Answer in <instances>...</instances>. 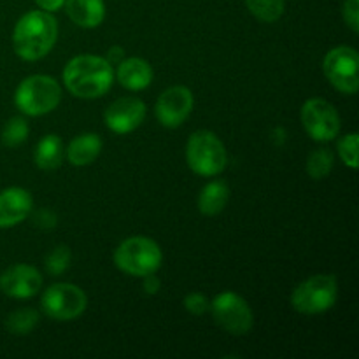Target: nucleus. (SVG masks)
<instances>
[{"instance_id":"393cba45","label":"nucleus","mask_w":359,"mask_h":359,"mask_svg":"<svg viewBox=\"0 0 359 359\" xmlns=\"http://www.w3.org/2000/svg\"><path fill=\"white\" fill-rule=\"evenodd\" d=\"M358 133H347L339 140V146H337L342 161L353 170L358 168Z\"/></svg>"},{"instance_id":"a878e982","label":"nucleus","mask_w":359,"mask_h":359,"mask_svg":"<svg viewBox=\"0 0 359 359\" xmlns=\"http://www.w3.org/2000/svg\"><path fill=\"white\" fill-rule=\"evenodd\" d=\"M184 309L191 316H203L210 309V302L202 293H189L184 298Z\"/></svg>"},{"instance_id":"bb28decb","label":"nucleus","mask_w":359,"mask_h":359,"mask_svg":"<svg viewBox=\"0 0 359 359\" xmlns=\"http://www.w3.org/2000/svg\"><path fill=\"white\" fill-rule=\"evenodd\" d=\"M342 16L347 27L358 34L359 32V0H346L342 7Z\"/></svg>"},{"instance_id":"f3484780","label":"nucleus","mask_w":359,"mask_h":359,"mask_svg":"<svg viewBox=\"0 0 359 359\" xmlns=\"http://www.w3.org/2000/svg\"><path fill=\"white\" fill-rule=\"evenodd\" d=\"M102 151V139L97 133H83L76 137L67 147V160L74 167H88L98 158Z\"/></svg>"},{"instance_id":"9b49d317","label":"nucleus","mask_w":359,"mask_h":359,"mask_svg":"<svg viewBox=\"0 0 359 359\" xmlns=\"http://www.w3.org/2000/svg\"><path fill=\"white\" fill-rule=\"evenodd\" d=\"M195 98L189 88L172 86L158 97L154 105L156 119L167 128H177L191 114Z\"/></svg>"},{"instance_id":"412c9836","label":"nucleus","mask_w":359,"mask_h":359,"mask_svg":"<svg viewBox=\"0 0 359 359\" xmlns=\"http://www.w3.org/2000/svg\"><path fill=\"white\" fill-rule=\"evenodd\" d=\"M245 6L263 23H276L284 14V0H245Z\"/></svg>"},{"instance_id":"7c9ffc66","label":"nucleus","mask_w":359,"mask_h":359,"mask_svg":"<svg viewBox=\"0 0 359 359\" xmlns=\"http://www.w3.org/2000/svg\"><path fill=\"white\" fill-rule=\"evenodd\" d=\"M123 48H119V46H114V48L109 51V63H119L123 60Z\"/></svg>"},{"instance_id":"dca6fc26","label":"nucleus","mask_w":359,"mask_h":359,"mask_svg":"<svg viewBox=\"0 0 359 359\" xmlns=\"http://www.w3.org/2000/svg\"><path fill=\"white\" fill-rule=\"evenodd\" d=\"M63 6L77 27L97 28L105 18L104 0H65Z\"/></svg>"},{"instance_id":"4468645a","label":"nucleus","mask_w":359,"mask_h":359,"mask_svg":"<svg viewBox=\"0 0 359 359\" xmlns=\"http://www.w3.org/2000/svg\"><path fill=\"white\" fill-rule=\"evenodd\" d=\"M34 200L23 188H7L0 193V228L20 224L32 212Z\"/></svg>"},{"instance_id":"f03ea898","label":"nucleus","mask_w":359,"mask_h":359,"mask_svg":"<svg viewBox=\"0 0 359 359\" xmlns=\"http://www.w3.org/2000/svg\"><path fill=\"white\" fill-rule=\"evenodd\" d=\"M63 83L74 97L91 100L100 98L114 83V70L107 58L95 55H79L63 69Z\"/></svg>"},{"instance_id":"20e7f679","label":"nucleus","mask_w":359,"mask_h":359,"mask_svg":"<svg viewBox=\"0 0 359 359\" xmlns=\"http://www.w3.org/2000/svg\"><path fill=\"white\" fill-rule=\"evenodd\" d=\"M186 161L188 167L202 177H214L224 170L228 154L219 137L207 130L193 133L186 144Z\"/></svg>"},{"instance_id":"423d86ee","label":"nucleus","mask_w":359,"mask_h":359,"mask_svg":"<svg viewBox=\"0 0 359 359\" xmlns=\"http://www.w3.org/2000/svg\"><path fill=\"white\" fill-rule=\"evenodd\" d=\"M339 297V284L335 276L319 273L298 284L291 294V305L305 316L323 314L335 305Z\"/></svg>"},{"instance_id":"6e6552de","label":"nucleus","mask_w":359,"mask_h":359,"mask_svg":"<svg viewBox=\"0 0 359 359\" xmlns=\"http://www.w3.org/2000/svg\"><path fill=\"white\" fill-rule=\"evenodd\" d=\"M323 70L333 88L354 95L359 88V55L351 46H337L326 53Z\"/></svg>"},{"instance_id":"4be33fe9","label":"nucleus","mask_w":359,"mask_h":359,"mask_svg":"<svg viewBox=\"0 0 359 359\" xmlns=\"http://www.w3.org/2000/svg\"><path fill=\"white\" fill-rule=\"evenodd\" d=\"M333 168V153L328 147L312 151L311 156L307 158V174L316 181L328 177Z\"/></svg>"},{"instance_id":"39448f33","label":"nucleus","mask_w":359,"mask_h":359,"mask_svg":"<svg viewBox=\"0 0 359 359\" xmlns=\"http://www.w3.org/2000/svg\"><path fill=\"white\" fill-rule=\"evenodd\" d=\"M163 255L160 245L147 237H130L118 245L114 263L121 272L133 277H146L160 270Z\"/></svg>"},{"instance_id":"9d476101","label":"nucleus","mask_w":359,"mask_h":359,"mask_svg":"<svg viewBox=\"0 0 359 359\" xmlns=\"http://www.w3.org/2000/svg\"><path fill=\"white\" fill-rule=\"evenodd\" d=\"M302 125L311 139L330 142L340 132V116L337 109L325 98H311L302 107Z\"/></svg>"},{"instance_id":"aec40b11","label":"nucleus","mask_w":359,"mask_h":359,"mask_svg":"<svg viewBox=\"0 0 359 359\" xmlns=\"http://www.w3.org/2000/svg\"><path fill=\"white\" fill-rule=\"evenodd\" d=\"M39 314L34 309H18L7 316L6 328L13 335H28L37 326Z\"/></svg>"},{"instance_id":"c756f323","label":"nucleus","mask_w":359,"mask_h":359,"mask_svg":"<svg viewBox=\"0 0 359 359\" xmlns=\"http://www.w3.org/2000/svg\"><path fill=\"white\" fill-rule=\"evenodd\" d=\"M35 4H37L42 11L55 13V11L62 9L63 4H65V0H35Z\"/></svg>"},{"instance_id":"a211bd4d","label":"nucleus","mask_w":359,"mask_h":359,"mask_svg":"<svg viewBox=\"0 0 359 359\" xmlns=\"http://www.w3.org/2000/svg\"><path fill=\"white\" fill-rule=\"evenodd\" d=\"M230 200V188L224 181H212L203 186L198 196V209L203 216H217Z\"/></svg>"},{"instance_id":"c85d7f7f","label":"nucleus","mask_w":359,"mask_h":359,"mask_svg":"<svg viewBox=\"0 0 359 359\" xmlns=\"http://www.w3.org/2000/svg\"><path fill=\"white\" fill-rule=\"evenodd\" d=\"M144 279V291L147 294H156L161 287V280L160 277H156L154 273H149V276L142 277Z\"/></svg>"},{"instance_id":"b1692460","label":"nucleus","mask_w":359,"mask_h":359,"mask_svg":"<svg viewBox=\"0 0 359 359\" xmlns=\"http://www.w3.org/2000/svg\"><path fill=\"white\" fill-rule=\"evenodd\" d=\"M70 258H72L70 249L67 245H58L46 258V270L51 276H62L70 266Z\"/></svg>"},{"instance_id":"2eb2a0df","label":"nucleus","mask_w":359,"mask_h":359,"mask_svg":"<svg viewBox=\"0 0 359 359\" xmlns=\"http://www.w3.org/2000/svg\"><path fill=\"white\" fill-rule=\"evenodd\" d=\"M116 79L130 91L146 90L153 83V69L142 58H126L118 63Z\"/></svg>"},{"instance_id":"ddd939ff","label":"nucleus","mask_w":359,"mask_h":359,"mask_svg":"<svg viewBox=\"0 0 359 359\" xmlns=\"http://www.w3.org/2000/svg\"><path fill=\"white\" fill-rule=\"evenodd\" d=\"M42 287V276L32 265H13L0 273V291L16 300L35 297Z\"/></svg>"},{"instance_id":"0eeeda50","label":"nucleus","mask_w":359,"mask_h":359,"mask_svg":"<svg viewBox=\"0 0 359 359\" xmlns=\"http://www.w3.org/2000/svg\"><path fill=\"white\" fill-rule=\"evenodd\" d=\"M210 312L219 328L230 335H245L252 330L255 316L241 294L233 291L219 293L210 304Z\"/></svg>"},{"instance_id":"cd10ccee","label":"nucleus","mask_w":359,"mask_h":359,"mask_svg":"<svg viewBox=\"0 0 359 359\" xmlns=\"http://www.w3.org/2000/svg\"><path fill=\"white\" fill-rule=\"evenodd\" d=\"M35 224L41 228H53L56 224V216L51 210L42 209L35 214Z\"/></svg>"},{"instance_id":"f8f14e48","label":"nucleus","mask_w":359,"mask_h":359,"mask_svg":"<svg viewBox=\"0 0 359 359\" xmlns=\"http://www.w3.org/2000/svg\"><path fill=\"white\" fill-rule=\"evenodd\" d=\"M146 118V104L140 98L123 97L112 102L104 114V121L111 132L126 135L142 125Z\"/></svg>"},{"instance_id":"1a4fd4ad","label":"nucleus","mask_w":359,"mask_h":359,"mask_svg":"<svg viewBox=\"0 0 359 359\" xmlns=\"http://www.w3.org/2000/svg\"><path fill=\"white\" fill-rule=\"evenodd\" d=\"M42 311L55 321H72L86 311L88 298L81 287L69 283L51 284L41 298Z\"/></svg>"},{"instance_id":"f257e3e1","label":"nucleus","mask_w":359,"mask_h":359,"mask_svg":"<svg viewBox=\"0 0 359 359\" xmlns=\"http://www.w3.org/2000/svg\"><path fill=\"white\" fill-rule=\"evenodd\" d=\"M58 23L48 11H30L18 20L13 32V48L21 60L37 62L56 44Z\"/></svg>"},{"instance_id":"5701e85b","label":"nucleus","mask_w":359,"mask_h":359,"mask_svg":"<svg viewBox=\"0 0 359 359\" xmlns=\"http://www.w3.org/2000/svg\"><path fill=\"white\" fill-rule=\"evenodd\" d=\"M28 132H30L28 123L25 121L23 118H20V116H16V118H11L9 121L4 125L0 139H2L4 146L13 149V147L21 146V144L28 139Z\"/></svg>"},{"instance_id":"7ed1b4c3","label":"nucleus","mask_w":359,"mask_h":359,"mask_svg":"<svg viewBox=\"0 0 359 359\" xmlns=\"http://www.w3.org/2000/svg\"><path fill=\"white\" fill-rule=\"evenodd\" d=\"M62 100V86L51 76L35 74L20 83L14 104L27 116H44L55 111Z\"/></svg>"},{"instance_id":"6ab92c4d","label":"nucleus","mask_w":359,"mask_h":359,"mask_svg":"<svg viewBox=\"0 0 359 359\" xmlns=\"http://www.w3.org/2000/svg\"><path fill=\"white\" fill-rule=\"evenodd\" d=\"M65 158V147L63 140L58 135H46L39 140L34 153V161L42 170H55L63 163Z\"/></svg>"}]
</instances>
